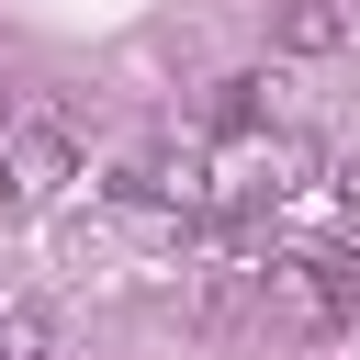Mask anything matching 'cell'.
<instances>
[{
  "mask_svg": "<svg viewBox=\"0 0 360 360\" xmlns=\"http://www.w3.org/2000/svg\"><path fill=\"white\" fill-rule=\"evenodd\" d=\"M0 360H56V315L45 304H0Z\"/></svg>",
  "mask_w": 360,
  "mask_h": 360,
  "instance_id": "cell-4",
  "label": "cell"
},
{
  "mask_svg": "<svg viewBox=\"0 0 360 360\" xmlns=\"http://www.w3.org/2000/svg\"><path fill=\"white\" fill-rule=\"evenodd\" d=\"M214 124L248 135V124H259V79H214Z\"/></svg>",
  "mask_w": 360,
  "mask_h": 360,
  "instance_id": "cell-6",
  "label": "cell"
},
{
  "mask_svg": "<svg viewBox=\"0 0 360 360\" xmlns=\"http://www.w3.org/2000/svg\"><path fill=\"white\" fill-rule=\"evenodd\" d=\"M0 146H11V112H0Z\"/></svg>",
  "mask_w": 360,
  "mask_h": 360,
  "instance_id": "cell-8",
  "label": "cell"
},
{
  "mask_svg": "<svg viewBox=\"0 0 360 360\" xmlns=\"http://www.w3.org/2000/svg\"><path fill=\"white\" fill-rule=\"evenodd\" d=\"M338 202H349V225H360V169H349V180H338Z\"/></svg>",
  "mask_w": 360,
  "mask_h": 360,
  "instance_id": "cell-7",
  "label": "cell"
},
{
  "mask_svg": "<svg viewBox=\"0 0 360 360\" xmlns=\"http://www.w3.org/2000/svg\"><path fill=\"white\" fill-rule=\"evenodd\" d=\"M0 180H11L22 202H56V191L79 180V135H68V124H11V146H0Z\"/></svg>",
  "mask_w": 360,
  "mask_h": 360,
  "instance_id": "cell-2",
  "label": "cell"
},
{
  "mask_svg": "<svg viewBox=\"0 0 360 360\" xmlns=\"http://www.w3.org/2000/svg\"><path fill=\"white\" fill-rule=\"evenodd\" d=\"M112 202H135V214H146V202H180V180H169L158 158H124V169H112Z\"/></svg>",
  "mask_w": 360,
  "mask_h": 360,
  "instance_id": "cell-5",
  "label": "cell"
},
{
  "mask_svg": "<svg viewBox=\"0 0 360 360\" xmlns=\"http://www.w3.org/2000/svg\"><path fill=\"white\" fill-rule=\"evenodd\" d=\"M349 45V0H292L281 11V56H338Z\"/></svg>",
  "mask_w": 360,
  "mask_h": 360,
  "instance_id": "cell-3",
  "label": "cell"
},
{
  "mask_svg": "<svg viewBox=\"0 0 360 360\" xmlns=\"http://www.w3.org/2000/svg\"><path fill=\"white\" fill-rule=\"evenodd\" d=\"M248 281H259V326H292V338H338V326H349V292H338L304 248H292V259H259Z\"/></svg>",
  "mask_w": 360,
  "mask_h": 360,
  "instance_id": "cell-1",
  "label": "cell"
}]
</instances>
